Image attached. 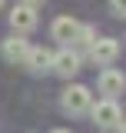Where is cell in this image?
I'll list each match as a JSON object with an SVG mask.
<instances>
[{"mask_svg":"<svg viewBox=\"0 0 126 133\" xmlns=\"http://www.w3.org/2000/svg\"><path fill=\"white\" fill-rule=\"evenodd\" d=\"M80 20H73V17H57L53 20V27H50V33H53V40H60V43H73L80 33Z\"/></svg>","mask_w":126,"mask_h":133,"instance_id":"52a82bcc","label":"cell"},{"mask_svg":"<svg viewBox=\"0 0 126 133\" xmlns=\"http://www.w3.org/2000/svg\"><path fill=\"white\" fill-rule=\"evenodd\" d=\"M73 43H80V47H93V43H96V30H93V27H86V23H83Z\"/></svg>","mask_w":126,"mask_h":133,"instance_id":"30bf717a","label":"cell"},{"mask_svg":"<svg viewBox=\"0 0 126 133\" xmlns=\"http://www.w3.org/2000/svg\"><path fill=\"white\" fill-rule=\"evenodd\" d=\"M20 3H23V7H30V10H37V7H43L47 0H20Z\"/></svg>","mask_w":126,"mask_h":133,"instance_id":"7c38bea8","label":"cell"},{"mask_svg":"<svg viewBox=\"0 0 126 133\" xmlns=\"http://www.w3.org/2000/svg\"><path fill=\"white\" fill-rule=\"evenodd\" d=\"M10 27H13L17 33H30L33 27H37V14H33L30 7H13V14H10Z\"/></svg>","mask_w":126,"mask_h":133,"instance_id":"ba28073f","label":"cell"},{"mask_svg":"<svg viewBox=\"0 0 126 133\" xmlns=\"http://www.w3.org/2000/svg\"><path fill=\"white\" fill-rule=\"evenodd\" d=\"M0 7H3V0H0Z\"/></svg>","mask_w":126,"mask_h":133,"instance_id":"9a60e30c","label":"cell"},{"mask_svg":"<svg viewBox=\"0 0 126 133\" xmlns=\"http://www.w3.org/2000/svg\"><path fill=\"white\" fill-rule=\"evenodd\" d=\"M90 116H93V123L100 130H113V127H120V120H123L116 100H100L96 107H90Z\"/></svg>","mask_w":126,"mask_h":133,"instance_id":"7a4b0ae2","label":"cell"},{"mask_svg":"<svg viewBox=\"0 0 126 133\" xmlns=\"http://www.w3.org/2000/svg\"><path fill=\"white\" fill-rule=\"evenodd\" d=\"M110 7L116 17H126V0H110Z\"/></svg>","mask_w":126,"mask_h":133,"instance_id":"8fae6325","label":"cell"},{"mask_svg":"<svg viewBox=\"0 0 126 133\" xmlns=\"http://www.w3.org/2000/svg\"><path fill=\"white\" fill-rule=\"evenodd\" d=\"M116 130H120V133H126V120H120V127H116Z\"/></svg>","mask_w":126,"mask_h":133,"instance_id":"4fadbf2b","label":"cell"},{"mask_svg":"<svg viewBox=\"0 0 126 133\" xmlns=\"http://www.w3.org/2000/svg\"><path fill=\"white\" fill-rule=\"evenodd\" d=\"M116 57H120V40H113V37H100L90 47V60L96 66H110Z\"/></svg>","mask_w":126,"mask_h":133,"instance_id":"277c9868","label":"cell"},{"mask_svg":"<svg viewBox=\"0 0 126 133\" xmlns=\"http://www.w3.org/2000/svg\"><path fill=\"white\" fill-rule=\"evenodd\" d=\"M96 87H100V93H106V100H113L116 93H123V90H126V77L120 73V70H113V66H106V70L100 73V80H96Z\"/></svg>","mask_w":126,"mask_h":133,"instance_id":"8992f818","label":"cell"},{"mask_svg":"<svg viewBox=\"0 0 126 133\" xmlns=\"http://www.w3.org/2000/svg\"><path fill=\"white\" fill-rule=\"evenodd\" d=\"M90 100H93L90 87L73 83V87H66V90H63V110H66V113H73V116H76V113H86V110L93 107Z\"/></svg>","mask_w":126,"mask_h":133,"instance_id":"6da1fadb","label":"cell"},{"mask_svg":"<svg viewBox=\"0 0 126 133\" xmlns=\"http://www.w3.org/2000/svg\"><path fill=\"white\" fill-rule=\"evenodd\" d=\"M53 133H70V130H53Z\"/></svg>","mask_w":126,"mask_h":133,"instance_id":"5bb4252c","label":"cell"},{"mask_svg":"<svg viewBox=\"0 0 126 133\" xmlns=\"http://www.w3.org/2000/svg\"><path fill=\"white\" fill-rule=\"evenodd\" d=\"M0 53H3L7 63H27V57H30V40H27L23 33H13V37L3 40Z\"/></svg>","mask_w":126,"mask_h":133,"instance_id":"3957f363","label":"cell"},{"mask_svg":"<svg viewBox=\"0 0 126 133\" xmlns=\"http://www.w3.org/2000/svg\"><path fill=\"white\" fill-rule=\"evenodd\" d=\"M27 66H30L33 73H47V70H53V53H50L47 47H30Z\"/></svg>","mask_w":126,"mask_h":133,"instance_id":"9c48e42d","label":"cell"},{"mask_svg":"<svg viewBox=\"0 0 126 133\" xmlns=\"http://www.w3.org/2000/svg\"><path fill=\"white\" fill-rule=\"evenodd\" d=\"M53 73H60V77H73V73H80V53L70 47H63L60 53H53Z\"/></svg>","mask_w":126,"mask_h":133,"instance_id":"5b68a950","label":"cell"}]
</instances>
